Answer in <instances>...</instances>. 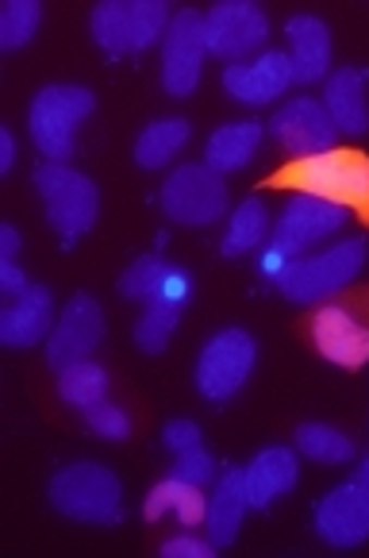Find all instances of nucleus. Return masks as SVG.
<instances>
[{
    "label": "nucleus",
    "instance_id": "nucleus-28",
    "mask_svg": "<svg viewBox=\"0 0 369 558\" xmlns=\"http://www.w3.org/2000/svg\"><path fill=\"white\" fill-rule=\"evenodd\" d=\"M170 274H173V263H165L162 255H143L120 274V293L139 304L162 301L165 286H170Z\"/></svg>",
    "mask_w": 369,
    "mask_h": 558
},
{
    "label": "nucleus",
    "instance_id": "nucleus-38",
    "mask_svg": "<svg viewBox=\"0 0 369 558\" xmlns=\"http://www.w3.org/2000/svg\"><path fill=\"white\" fill-rule=\"evenodd\" d=\"M12 166H16V135L0 128V173H12Z\"/></svg>",
    "mask_w": 369,
    "mask_h": 558
},
{
    "label": "nucleus",
    "instance_id": "nucleus-1",
    "mask_svg": "<svg viewBox=\"0 0 369 558\" xmlns=\"http://www.w3.org/2000/svg\"><path fill=\"white\" fill-rule=\"evenodd\" d=\"M369 263V243L361 235L335 239L323 251L300 255L288 263V270L278 278V293L293 304H328L343 289H350L361 278Z\"/></svg>",
    "mask_w": 369,
    "mask_h": 558
},
{
    "label": "nucleus",
    "instance_id": "nucleus-24",
    "mask_svg": "<svg viewBox=\"0 0 369 558\" xmlns=\"http://www.w3.org/2000/svg\"><path fill=\"white\" fill-rule=\"evenodd\" d=\"M189 135H193V123L185 116L150 120L139 132V140H135V162H139V170H162V166H170L185 150Z\"/></svg>",
    "mask_w": 369,
    "mask_h": 558
},
{
    "label": "nucleus",
    "instance_id": "nucleus-7",
    "mask_svg": "<svg viewBox=\"0 0 369 558\" xmlns=\"http://www.w3.org/2000/svg\"><path fill=\"white\" fill-rule=\"evenodd\" d=\"M258 362V343L250 331L243 328H223L200 347L197 354V389L205 401L223 404L250 381Z\"/></svg>",
    "mask_w": 369,
    "mask_h": 558
},
{
    "label": "nucleus",
    "instance_id": "nucleus-14",
    "mask_svg": "<svg viewBox=\"0 0 369 558\" xmlns=\"http://www.w3.org/2000/svg\"><path fill=\"white\" fill-rule=\"evenodd\" d=\"M312 527L328 547L350 550L369 539V493L358 482H343L323 493L312 509Z\"/></svg>",
    "mask_w": 369,
    "mask_h": 558
},
{
    "label": "nucleus",
    "instance_id": "nucleus-2",
    "mask_svg": "<svg viewBox=\"0 0 369 558\" xmlns=\"http://www.w3.org/2000/svg\"><path fill=\"white\" fill-rule=\"evenodd\" d=\"M50 505L62 517L93 527H115L123 520V482L100 462H70L50 477Z\"/></svg>",
    "mask_w": 369,
    "mask_h": 558
},
{
    "label": "nucleus",
    "instance_id": "nucleus-34",
    "mask_svg": "<svg viewBox=\"0 0 369 558\" xmlns=\"http://www.w3.org/2000/svg\"><path fill=\"white\" fill-rule=\"evenodd\" d=\"M162 444L170 447L173 454H185V451H197V447H205V436H200V424L197 420H170V424L162 427Z\"/></svg>",
    "mask_w": 369,
    "mask_h": 558
},
{
    "label": "nucleus",
    "instance_id": "nucleus-32",
    "mask_svg": "<svg viewBox=\"0 0 369 558\" xmlns=\"http://www.w3.org/2000/svg\"><path fill=\"white\" fill-rule=\"evenodd\" d=\"M82 416H85V424H89L93 436L108 439V444H123V439H132V416H127L120 404L100 401V404H93V409H85Z\"/></svg>",
    "mask_w": 369,
    "mask_h": 558
},
{
    "label": "nucleus",
    "instance_id": "nucleus-8",
    "mask_svg": "<svg viewBox=\"0 0 369 558\" xmlns=\"http://www.w3.org/2000/svg\"><path fill=\"white\" fill-rule=\"evenodd\" d=\"M350 223V208L335 205V201L312 197V193H293L281 205L278 220H273V243L285 246L288 255L300 258L316 246L339 239V231Z\"/></svg>",
    "mask_w": 369,
    "mask_h": 558
},
{
    "label": "nucleus",
    "instance_id": "nucleus-35",
    "mask_svg": "<svg viewBox=\"0 0 369 558\" xmlns=\"http://www.w3.org/2000/svg\"><path fill=\"white\" fill-rule=\"evenodd\" d=\"M216 550H220V547H216L212 539H200V535H193V532L170 535V539L162 543L165 558H212Z\"/></svg>",
    "mask_w": 369,
    "mask_h": 558
},
{
    "label": "nucleus",
    "instance_id": "nucleus-31",
    "mask_svg": "<svg viewBox=\"0 0 369 558\" xmlns=\"http://www.w3.org/2000/svg\"><path fill=\"white\" fill-rule=\"evenodd\" d=\"M170 4L165 0H132V27H135V54L147 47H155V43L165 39V32H170Z\"/></svg>",
    "mask_w": 369,
    "mask_h": 558
},
{
    "label": "nucleus",
    "instance_id": "nucleus-29",
    "mask_svg": "<svg viewBox=\"0 0 369 558\" xmlns=\"http://www.w3.org/2000/svg\"><path fill=\"white\" fill-rule=\"evenodd\" d=\"M181 308H185V304H173V301L143 304L139 320H135V347H139L143 354H162L181 324Z\"/></svg>",
    "mask_w": 369,
    "mask_h": 558
},
{
    "label": "nucleus",
    "instance_id": "nucleus-25",
    "mask_svg": "<svg viewBox=\"0 0 369 558\" xmlns=\"http://www.w3.org/2000/svg\"><path fill=\"white\" fill-rule=\"evenodd\" d=\"M89 32L104 54L123 58L135 54V27H132V0H100L89 16Z\"/></svg>",
    "mask_w": 369,
    "mask_h": 558
},
{
    "label": "nucleus",
    "instance_id": "nucleus-6",
    "mask_svg": "<svg viewBox=\"0 0 369 558\" xmlns=\"http://www.w3.org/2000/svg\"><path fill=\"white\" fill-rule=\"evenodd\" d=\"M158 208L165 220L185 223V228H208L231 213L227 181L208 162H181L165 173L158 190Z\"/></svg>",
    "mask_w": 369,
    "mask_h": 558
},
{
    "label": "nucleus",
    "instance_id": "nucleus-9",
    "mask_svg": "<svg viewBox=\"0 0 369 558\" xmlns=\"http://www.w3.org/2000/svg\"><path fill=\"white\" fill-rule=\"evenodd\" d=\"M205 58H208L205 12L177 9L170 20V32L162 39V89L177 100L193 97L200 85V74H205Z\"/></svg>",
    "mask_w": 369,
    "mask_h": 558
},
{
    "label": "nucleus",
    "instance_id": "nucleus-39",
    "mask_svg": "<svg viewBox=\"0 0 369 558\" xmlns=\"http://www.w3.org/2000/svg\"><path fill=\"white\" fill-rule=\"evenodd\" d=\"M16 255H20L16 223H0V258H12V263H16Z\"/></svg>",
    "mask_w": 369,
    "mask_h": 558
},
{
    "label": "nucleus",
    "instance_id": "nucleus-21",
    "mask_svg": "<svg viewBox=\"0 0 369 558\" xmlns=\"http://www.w3.org/2000/svg\"><path fill=\"white\" fill-rule=\"evenodd\" d=\"M262 140H266V123H258V120L220 123L205 143V162L212 166L216 173L227 178V173H238L255 162Z\"/></svg>",
    "mask_w": 369,
    "mask_h": 558
},
{
    "label": "nucleus",
    "instance_id": "nucleus-5",
    "mask_svg": "<svg viewBox=\"0 0 369 558\" xmlns=\"http://www.w3.org/2000/svg\"><path fill=\"white\" fill-rule=\"evenodd\" d=\"M35 190L42 197L50 228L62 239V251H74V243L85 231H93V223L100 216L97 181L66 162H42L35 170Z\"/></svg>",
    "mask_w": 369,
    "mask_h": 558
},
{
    "label": "nucleus",
    "instance_id": "nucleus-30",
    "mask_svg": "<svg viewBox=\"0 0 369 558\" xmlns=\"http://www.w3.org/2000/svg\"><path fill=\"white\" fill-rule=\"evenodd\" d=\"M42 4L39 0H9L0 12V50H20L39 35Z\"/></svg>",
    "mask_w": 369,
    "mask_h": 558
},
{
    "label": "nucleus",
    "instance_id": "nucleus-17",
    "mask_svg": "<svg viewBox=\"0 0 369 558\" xmlns=\"http://www.w3.org/2000/svg\"><path fill=\"white\" fill-rule=\"evenodd\" d=\"M288 62L296 85H316L331 77V27L312 12H296L285 20Z\"/></svg>",
    "mask_w": 369,
    "mask_h": 558
},
{
    "label": "nucleus",
    "instance_id": "nucleus-26",
    "mask_svg": "<svg viewBox=\"0 0 369 558\" xmlns=\"http://www.w3.org/2000/svg\"><path fill=\"white\" fill-rule=\"evenodd\" d=\"M293 444H296V454H304V459H312V462H323V466H343V462H350L354 454H358V447H354V439L346 436L343 427L320 424V420L296 427Z\"/></svg>",
    "mask_w": 369,
    "mask_h": 558
},
{
    "label": "nucleus",
    "instance_id": "nucleus-27",
    "mask_svg": "<svg viewBox=\"0 0 369 558\" xmlns=\"http://www.w3.org/2000/svg\"><path fill=\"white\" fill-rule=\"evenodd\" d=\"M108 386H112V381H108V369L93 359L70 362V366L58 369V397L77 412L108 401Z\"/></svg>",
    "mask_w": 369,
    "mask_h": 558
},
{
    "label": "nucleus",
    "instance_id": "nucleus-16",
    "mask_svg": "<svg viewBox=\"0 0 369 558\" xmlns=\"http://www.w3.org/2000/svg\"><path fill=\"white\" fill-rule=\"evenodd\" d=\"M54 293L47 286H27L20 296L4 301L0 308V343L12 347V351H24V347L47 343L50 331H54Z\"/></svg>",
    "mask_w": 369,
    "mask_h": 558
},
{
    "label": "nucleus",
    "instance_id": "nucleus-22",
    "mask_svg": "<svg viewBox=\"0 0 369 558\" xmlns=\"http://www.w3.org/2000/svg\"><path fill=\"white\" fill-rule=\"evenodd\" d=\"M273 235V213L262 197H243L227 213V228L220 239V255L223 258H243L258 255Z\"/></svg>",
    "mask_w": 369,
    "mask_h": 558
},
{
    "label": "nucleus",
    "instance_id": "nucleus-37",
    "mask_svg": "<svg viewBox=\"0 0 369 558\" xmlns=\"http://www.w3.org/2000/svg\"><path fill=\"white\" fill-rule=\"evenodd\" d=\"M27 286H32V281H27V274L20 270V263H12V258H0V293L12 301V296H20Z\"/></svg>",
    "mask_w": 369,
    "mask_h": 558
},
{
    "label": "nucleus",
    "instance_id": "nucleus-33",
    "mask_svg": "<svg viewBox=\"0 0 369 558\" xmlns=\"http://www.w3.org/2000/svg\"><path fill=\"white\" fill-rule=\"evenodd\" d=\"M170 474L173 477H181V482H193V485H216V477L223 474L220 466H216V459L205 451V447H197V451H185V454H177L173 459V466H170Z\"/></svg>",
    "mask_w": 369,
    "mask_h": 558
},
{
    "label": "nucleus",
    "instance_id": "nucleus-12",
    "mask_svg": "<svg viewBox=\"0 0 369 558\" xmlns=\"http://www.w3.org/2000/svg\"><path fill=\"white\" fill-rule=\"evenodd\" d=\"M104 343V308L93 293H74L54 320V331L47 339V359L54 369L70 362L93 359V351Z\"/></svg>",
    "mask_w": 369,
    "mask_h": 558
},
{
    "label": "nucleus",
    "instance_id": "nucleus-36",
    "mask_svg": "<svg viewBox=\"0 0 369 558\" xmlns=\"http://www.w3.org/2000/svg\"><path fill=\"white\" fill-rule=\"evenodd\" d=\"M288 263H293V255H288L285 246L273 243V239H270V243H266L262 251H258V255H255L258 278H266V281H270V286H278V278L288 270Z\"/></svg>",
    "mask_w": 369,
    "mask_h": 558
},
{
    "label": "nucleus",
    "instance_id": "nucleus-10",
    "mask_svg": "<svg viewBox=\"0 0 369 558\" xmlns=\"http://www.w3.org/2000/svg\"><path fill=\"white\" fill-rule=\"evenodd\" d=\"M208 27V54L223 58V62H243L266 50L270 39V16L255 0H220L205 12Z\"/></svg>",
    "mask_w": 369,
    "mask_h": 558
},
{
    "label": "nucleus",
    "instance_id": "nucleus-23",
    "mask_svg": "<svg viewBox=\"0 0 369 558\" xmlns=\"http://www.w3.org/2000/svg\"><path fill=\"white\" fill-rule=\"evenodd\" d=\"M143 517L155 524L162 517H173L181 527H200L208 517V493L193 482H181V477L165 474L155 489L147 493L143 501Z\"/></svg>",
    "mask_w": 369,
    "mask_h": 558
},
{
    "label": "nucleus",
    "instance_id": "nucleus-15",
    "mask_svg": "<svg viewBox=\"0 0 369 558\" xmlns=\"http://www.w3.org/2000/svg\"><path fill=\"white\" fill-rule=\"evenodd\" d=\"M312 343L328 362L343 369H358L369 362V328L346 304H320L312 313Z\"/></svg>",
    "mask_w": 369,
    "mask_h": 558
},
{
    "label": "nucleus",
    "instance_id": "nucleus-18",
    "mask_svg": "<svg viewBox=\"0 0 369 558\" xmlns=\"http://www.w3.org/2000/svg\"><path fill=\"white\" fill-rule=\"evenodd\" d=\"M300 482V459L293 447H266L250 459V466H243V489L250 509H270L278 497L296 489Z\"/></svg>",
    "mask_w": 369,
    "mask_h": 558
},
{
    "label": "nucleus",
    "instance_id": "nucleus-40",
    "mask_svg": "<svg viewBox=\"0 0 369 558\" xmlns=\"http://www.w3.org/2000/svg\"><path fill=\"white\" fill-rule=\"evenodd\" d=\"M354 482H358V485H361V489H366V493H369V454H366V459H361V462H358V470H354Z\"/></svg>",
    "mask_w": 369,
    "mask_h": 558
},
{
    "label": "nucleus",
    "instance_id": "nucleus-20",
    "mask_svg": "<svg viewBox=\"0 0 369 558\" xmlns=\"http://www.w3.org/2000/svg\"><path fill=\"white\" fill-rule=\"evenodd\" d=\"M250 512V501H246L243 489V466H231L216 477V489L208 493V517H205V532L216 547H231L238 539V527H243V517Z\"/></svg>",
    "mask_w": 369,
    "mask_h": 558
},
{
    "label": "nucleus",
    "instance_id": "nucleus-19",
    "mask_svg": "<svg viewBox=\"0 0 369 558\" xmlns=\"http://www.w3.org/2000/svg\"><path fill=\"white\" fill-rule=\"evenodd\" d=\"M369 70L366 66H339L323 82V108L335 120L339 135H366L369 132V100H366Z\"/></svg>",
    "mask_w": 369,
    "mask_h": 558
},
{
    "label": "nucleus",
    "instance_id": "nucleus-11",
    "mask_svg": "<svg viewBox=\"0 0 369 558\" xmlns=\"http://www.w3.org/2000/svg\"><path fill=\"white\" fill-rule=\"evenodd\" d=\"M270 135L288 158H312L339 147V128L320 97H288L270 120Z\"/></svg>",
    "mask_w": 369,
    "mask_h": 558
},
{
    "label": "nucleus",
    "instance_id": "nucleus-4",
    "mask_svg": "<svg viewBox=\"0 0 369 558\" xmlns=\"http://www.w3.org/2000/svg\"><path fill=\"white\" fill-rule=\"evenodd\" d=\"M285 185L296 193H312V197L335 201L350 213L369 216V158L361 150H323L312 158H293L285 173Z\"/></svg>",
    "mask_w": 369,
    "mask_h": 558
},
{
    "label": "nucleus",
    "instance_id": "nucleus-3",
    "mask_svg": "<svg viewBox=\"0 0 369 558\" xmlns=\"http://www.w3.org/2000/svg\"><path fill=\"white\" fill-rule=\"evenodd\" d=\"M93 112H97V97L85 85H42L27 105V132L47 162H70L77 128Z\"/></svg>",
    "mask_w": 369,
    "mask_h": 558
},
{
    "label": "nucleus",
    "instance_id": "nucleus-13",
    "mask_svg": "<svg viewBox=\"0 0 369 558\" xmlns=\"http://www.w3.org/2000/svg\"><path fill=\"white\" fill-rule=\"evenodd\" d=\"M293 82V62H288V50H270L262 54L243 58V62H231L223 66V93H227L235 105L246 108H266L278 97H285Z\"/></svg>",
    "mask_w": 369,
    "mask_h": 558
}]
</instances>
